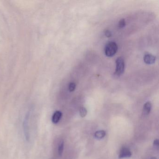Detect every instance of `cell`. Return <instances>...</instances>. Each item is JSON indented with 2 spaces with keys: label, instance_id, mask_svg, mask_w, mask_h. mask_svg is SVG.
Returning a JSON list of instances; mask_svg holds the SVG:
<instances>
[{
  "label": "cell",
  "instance_id": "6da1fadb",
  "mask_svg": "<svg viewBox=\"0 0 159 159\" xmlns=\"http://www.w3.org/2000/svg\"><path fill=\"white\" fill-rule=\"evenodd\" d=\"M115 72L113 74V76L115 78H118L122 75L124 73L125 62L123 58L119 57L117 58L116 60Z\"/></svg>",
  "mask_w": 159,
  "mask_h": 159
},
{
  "label": "cell",
  "instance_id": "7a4b0ae2",
  "mask_svg": "<svg viewBox=\"0 0 159 159\" xmlns=\"http://www.w3.org/2000/svg\"><path fill=\"white\" fill-rule=\"evenodd\" d=\"M118 50V46L116 43L112 42L108 43L105 49V55L108 57H112L116 53Z\"/></svg>",
  "mask_w": 159,
  "mask_h": 159
},
{
  "label": "cell",
  "instance_id": "3957f363",
  "mask_svg": "<svg viewBox=\"0 0 159 159\" xmlns=\"http://www.w3.org/2000/svg\"><path fill=\"white\" fill-rule=\"evenodd\" d=\"M29 114H27L25 117L24 119L23 127H24V132L25 137L27 141H29L30 139V133H29Z\"/></svg>",
  "mask_w": 159,
  "mask_h": 159
},
{
  "label": "cell",
  "instance_id": "277c9868",
  "mask_svg": "<svg viewBox=\"0 0 159 159\" xmlns=\"http://www.w3.org/2000/svg\"><path fill=\"white\" fill-rule=\"evenodd\" d=\"M156 61V57L151 54H147L144 56V61L146 64H152Z\"/></svg>",
  "mask_w": 159,
  "mask_h": 159
},
{
  "label": "cell",
  "instance_id": "5b68a950",
  "mask_svg": "<svg viewBox=\"0 0 159 159\" xmlns=\"http://www.w3.org/2000/svg\"><path fill=\"white\" fill-rule=\"evenodd\" d=\"M131 155L130 151L127 148H123L120 152L119 155V159H123L125 158H128Z\"/></svg>",
  "mask_w": 159,
  "mask_h": 159
},
{
  "label": "cell",
  "instance_id": "8992f818",
  "mask_svg": "<svg viewBox=\"0 0 159 159\" xmlns=\"http://www.w3.org/2000/svg\"><path fill=\"white\" fill-rule=\"evenodd\" d=\"M152 108V104L150 102H147L143 106V114L144 115H147L150 113Z\"/></svg>",
  "mask_w": 159,
  "mask_h": 159
},
{
  "label": "cell",
  "instance_id": "52a82bcc",
  "mask_svg": "<svg viewBox=\"0 0 159 159\" xmlns=\"http://www.w3.org/2000/svg\"><path fill=\"white\" fill-rule=\"evenodd\" d=\"M62 116V113L61 112L58 111L56 112L52 116V122L54 123V124H57L58 123L61 118Z\"/></svg>",
  "mask_w": 159,
  "mask_h": 159
},
{
  "label": "cell",
  "instance_id": "ba28073f",
  "mask_svg": "<svg viewBox=\"0 0 159 159\" xmlns=\"http://www.w3.org/2000/svg\"><path fill=\"white\" fill-rule=\"evenodd\" d=\"M105 135V131L100 130L96 131L95 134V137L96 139H100L104 138Z\"/></svg>",
  "mask_w": 159,
  "mask_h": 159
},
{
  "label": "cell",
  "instance_id": "9c48e42d",
  "mask_svg": "<svg viewBox=\"0 0 159 159\" xmlns=\"http://www.w3.org/2000/svg\"><path fill=\"white\" fill-rule=\"evenodd\" d=\"M63 147H64V143L63 141H62L59 143V146H58V154L60 156H61L62 154H63Z\"/></svg>",
  "mask_w": 159,
  "mask_h": 159
},
{
  "label": "cell",
  "instance_id": "30bf717a",
  "mask_svg": "<svg viewBox=\"0 0 159 159\" xmlns=\"http://www.w3.org/2000/svg\"><path fill=\"white\" fill-rule=\"evenodd\" d=\"M80 115L81 117L83 118L86 116L87 114V110L85 107H81L80 110Z\"/></svg>",
  "mask_w": 159,
  "mask_h": 159
},
{
  "label": "cell",
  "instance_id": "8fae6325",
  "mask_svg": "<svg viewBox=\"0 0 159 159\" xmlns=\"http://www.w3.org/2000/svg\"><path fill=\"white\" fill-rule=\"evenodd\" d=\"M76 85L74 83H70L69 85V90L70 92H73L74 91L76 88Z\"/></svg>",
  "mask_w": 159,
  "mask_h": 159
},
{
  "label": "cell",
  "instance_id": "7c38bea8",
  "mask_svg": "<svg viewBox=\"0 0 159 159\" xmlns=\"http://www.w3.org/2000/svg\"><path fill=\"white\" fill-rule=\"evenodd\" d=\"M125 26V21L124 19H122L119 21L118 23V27L119 28H123Z\"/></svg>",
  "mask_w": 159,
  "mask_h": 159
},
{
  "label": "cell",
  "instance_id": "4fadbf2b",
  "mask_svg": "<svg viewBox=\"0 0 159 159\" xmlns=\"http://www.w3.org/2000/svg\"><path fill=\"white\" fill-rule=\"evenodd\" d=\"M154 146L155 148H158L159 147V142L158 139L154 140Z\"/></svg>",
  "mask_w": 159,
  "mask_h": 159
},
{
  "label": "cell",
  "instance_id": "5bb4252c",
  "mask_svg": "<svg viewBox=\"0 0 159 159\" xmlns=\"http://www.w3.org/2000/svg\"><path fill=\"white\" fill-rule=\"evenodd\" d=\"M105 36L107 37H110L112 36L111 32L110 31H108V30H106L105 31Z\"/></svg>",
  "mask_w": 159,
  "mask_h": 159
},
{
  "label": "cell",
  "instance_id": "9a60e30c",
  "mask_svg": "<svg viewBox=\"0 0 159 159\" xmlns=\"http://www.w3.org/2000/svg\"><path fill=\"white\" fill-rule=\"evenodd\" d=\"M151 159H157V158H155V157H152V158H151Z\"/></svg>",
  "mask_w": 159,
  "mask_h": 159
}]
</instances>
